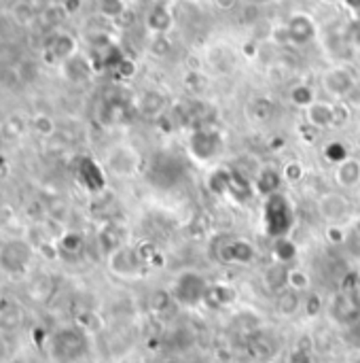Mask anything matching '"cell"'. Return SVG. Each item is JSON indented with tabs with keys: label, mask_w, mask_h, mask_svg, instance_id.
<instances>
[{
	"label": "cell",
	"mask_w": 360,
	"mask_h": 363,
	"mask_svg": "<svg viewBox=\"0 0 360 363\" xmlns=\"http://www.w3.org/2000/svg\"><path fill=\"white\" fill-rule=\"evenodd\" d=\"M333 311H335V315H337V319H339V321L350 323V321H354V319H356V315H359V302H356V300H352L350 296H342V298H337V302H335Z\"/></svg>",
	"instance_id": "24"
},
{
	"label": "cell",
	"mask_w": 360,
	"mask_h": 363,
	"mask_svg": "<svg viewBox=\"0 0 360 363\" xmlns=\"http://www.w3.org/2000/svg\"><path fill=\"white\" fill-rule=\"evenodd\" d=\"M30 130L34 132V134H38V136H51L53 132H55V121L49 117V115H45V113H38V115H34L32 119H30Z\"/></svg>",
	"instance_id": "28"
},
{
	"label": "cell",
	"mask_w": 360,
	"mask_h": 363,
	"mask_svg": "<svg viewBox=\"0 0 360 363\" xmlns=\"http://www.w3.org/2000/svg\"><path fill=\"white\" fill-rule=\"evenodd\" d=\"M306 177V166L299 160H291L282 168V179L284 183H301Z\"/></svg>",
	"instance_id": "29"
},
{
	"label": "cell",
	"mask_w": 360,
	"mask_h": 363,
	"mask_svg": "<svg viewBox=\"0 0 360 363\" xmlns=\"http://www.w3.org/2000/svg\"><path fill=\"white\" fill-rule=\"evenodd\" d=\"M301 304H303V300H301V294L299 291H295V289H284V291H280L278 296H276V311H278V315H282V317H295L299 311H301Z\"/></svg>",
	"instance_id": "19"
},
{
	"label": "cell",
	"mask_w": 360,
	"mask_h": 363,
	"mask_svg": "<svg viewBox=\"0 0 360 363\" xmlns=\"http://www.w3.org/2000/svg\"><path fill=\"white\" fill-rule=\"evenodd\" d=\"M231 300H233V291H231L229 287L216 285V287H210V289H208L206 302H204V304H210V306L219 308V306H227Z\"/></svg>",
	"instance_id": "26"
},
{
	"label": "cell",
	"mask_w": 360,
	"mask_h": 363,
	"mask_svg": "<svg viewBox=\"0 0 360 363\" xmlns=\"http://www.w3.org/2000/svg\"><path fill=\"white\" fill-rule=\"evenodd\" d=\"M225 151V136L212 128L191 130L187 136V153L197 164H212Z\"/></svg>",
	"instance_id": "2"
},
{
	"label": "cell",
	"mask_w": 360,
	"mask_h": 363,
	"mask_svg": "<svg viewBox=\"0 0 360 363\" xmlns=\"http://www.w3.org/2000/svg\"><path fill=\"white\" fill-rule=\"evenodd\" d=\"M320 83H323L325 94L331 96L333 100H344V98H348V96L356 89V85H359L356 74H354L348 66H333V68L325 70Z\"/></svg>",
	"instance_id": "6"
},
{
	"label": "cell",
	"mask_w": 360,
	"mask_h": 363,
	"mask_svg": "<svg viewBox=\"0 0 360 363\" xmlns=\"http://www.w3.org/2000/svg\"><path fill=\"white\" fill-rule=\"evenodd\" d=\"M30 259H32V249L25 242L13 240L0 249V268L11 277L25 272V268L30 266Z\"/></svg>",
	"instance_id": "8"
},
{
	"label": "cell",
	"mask_w": 360,
	"mask_h": 363,
	"mask_svg": "<svg viewBox=\"0 0 360 363\" xmlns=\"http://www.w3.org/2000/svg\"><path fill=\"white\" fill-rule=\"evenodd\" d=\"M318 211L327 223H342L344 225V221H348L352 217V206H350L348 198L342 194H325L318 200Z\"/></svg>",
	"instance_id": "10"
},
{
	"label": "cell",
	"mask_w": 360,
	"mask_h": 363,
	"mask_svg": "<svg viewBox=\"0 0 360 363\" xmlns=\"http://www.w3.org/2000/svg\"><path fill=\"white\" fill-rule=\"evenodd\" d=\"M335 183L342 189H356L360 187V160L359 157H348L342 164L335 166Z\"/></svg>",
	"instance_id": "15"
},
{
	"label": "cell",
	"mask_w": 360,
	"mask_h": 363,
	"mask_svg": "<svg viewBox=\"0 0 360 363\" xmlns=\"http://www.w3.org/2000/svg\"><path fill=\"white\" fill-rule=\"evenodd\" d=\"M284 32H286L289 43L301 47V45H308V43H312V40L316 38L318 28H316V21H314L312 15L299 11V13H293V15L286 19Z\"/></svg>",
	"instance_id": "9"
},
{
	"label": "cell",
	"mask_w": 360,
	"mask_h": 363,
	"mask_svg": "<svg viewBox=\"0 0 360 363\" xmlns=\"http://www.w3.org/2000/svg\"><path fill=\"white\" fill-rule=\"evenodd\" d=\"M189 2H197V0H189Z\"/></svg>",
	"instance_id": "39"
},
{
	"label": "cell",
	"mask_w": 360,
	"mask_h": 363,
	"mask_svg": "<svg viewBox=\"0 0 360 363\" xmlns=\"http://www.w3.org/2000/svg\"><path fill=\"white\" fill-rule=\"evenodd\" d=\"M155 2H166V0H155Z\"/></svg>",
	"instance_id": "38"
},
{
	"label": "cell",
	"mask_w": 360,
	"mask_h": 363,
	"mask_svg": "<svg viewBox=\"0 0 360 363\" xmlns=\"http://www.w3.org/2000/svg\"><path fill=\"white\" fill-rule=\"evenodd\" d=\"M210 285L208 281L195 272V270H187L182 274L176 277L174 285H172V300L180 306H189V308H195L199 304L206 302V294H208Z\"/></svg>",
	"instance_id": "4"
},
{
	"label": "cell",
	"mask_w": 360,
	"mask_h": 363,
	"mask_svg": "<svg viewBox=\"0 0 360 363\" xmlns=\"http://www.w3.org/2000/svg\"><path fill=\"white\" fill-rule=\"evenodd\" d=\"M13 17H15L21 26H25V23L32 21L34 13H32V9H30L25 2H19V4H15V9H13Z\"/></svg>",
	"instance_id": "33"
},
{
	"label": "cell",
	"mask_w": 360,
	"mask_h": 363,
	"mask_svg": "<svg viewBox=\"0 0 360 363\" xmlns=\"http://www.w3.org/2000/svg\"><path fill=\"white\" fill-rule=\"evenodd\" d=\"M136 104L144 117H159L166 111V98L159 91H144Z\"/></svg>",
	"instance_id": "21"
},
{
	"label": "cell",
	"mask_w": 360,
	"mask_h": 363,
	"mask_svg": "<svg viewBox=\"0 0 360 363\" xmlns=\"http://www.w3.org/2000/svg\"><path fill=\"white\" fill-rule=\"evenodd\" d=\"M289 362L291 363H314L312 362V355H310V351H308V349H301V347H297V349L291 353Z\"/></svg>",
	"instance_id": "34"
},
{
	"label": "cell",
	"mask_w": 360,
	"mask_h": 363,
	"mask_svg": "<svg viewBox=\"0 0 360 363\" xmlns=\"http://www.w3.org/2000/svg\"><path fill=\"white\" fill-rule=\"evenodd\" d=\"M172 23H174V15H172L170 6H168L166 2H155L153 9H151L149 15H146V26H149V30L155 32V34H159V36H163V34L172 28Z\"/></svg>",
	"instance_id": "16"
},
{
	"label": "cell",
	"mask_w": 360,
	"mask_h": 363,
	"mask_svg": "<svg viewBox=\"0 0 360 363\" xmlns=\"http://www.w3.org/2000/svg\"><path fill=\"white\" fill-rule=\"evenodd\" d=\"M98 9H100V13H102L104 17L117 19V17H121L123 11H125V0H100V2H98Z\"/></svg>",
	"instance_id": "31"
},
{
	"label": "cell",
	"mask_w": 360,
	"mask_h": 363,
	"mask_svg": "<svg viewBox=\"0 0 360 363\" xmlns=\"http://www.w3.org/2000/svg\"><path fill=\"white\" fill-rule=\"evenodd\" d=\"M261 215H263V230L272 240L280 236H291V230L295 225V206L286 194L278 191L263 198Z\"/></svg>",
	"instance_id": "1"
},
{
	"label": "cell",
	"mask_w": 360,
	"mask_h": 363,
	"mask_svg": "<svg viewBox=\"0 0 360 363\" xmlns=\"http://www.w3.org/2000/svg\"><path fill=\"white\" fill-rule=\"evenodd\" d=\"M306 308H308V313H310L312 317H316V315L320 313V308H323V304H320V298H318L316 294L308 296V304H306Z\"/></svg>",
	"instance_id": "35"
},
{
	"label": "cell",
	"mask_w": 360,
	"mask_h": 363,
	"mask_svg": "<svg viewBox=\"0 0 360 363\" xmlns=\"http://www.w3.org/2000/svg\"><path fill=\"white\" fill-rule=\"evenodd\" d=\"M49 51L53 53V57H55V60L66 62V60H70V57H74V55H76V40H74V36H72V34H68V32H59V34H55V38L51 40Z\"/></svg>",
	"instance_id": "18"
},
{
	"label": "cell",
	"mask_w": 360,
	"mask_h": 363,
	"mask_svg": "<svg viewBox=\"0 0 360 363\" xmlns=\"http://www.w3.org/2000/svg\"><path fill=\"white\" fill-rule=\"evenodd\" d=\"M87 351V340L79 330H59L51 338V355L59 363H74Z\"/></svg>",
	"instance_id": "5"
},
{
	"label": "cell",
	"mask_w": 360,
	"mask_h": 363,
	"mask_svg": "<svg viewBox=\"0 0 360 363\" xmlns=\"http://www.w3.org/2000/svg\"><path fill=\"white\" fill-rule=\"evenodd\" d=\"M289 100L297 106V108H308L310 104H314L318 98H316V91L312 85L308 83H295L291 89H289Z\"/></svg>",
	"instance_id": "22"
},
{
	"label": "cell",
	"mask_w": 360,
	"mask_h": 363,
	"mask_svg": "<svg viewBox=\"0 0 360 363\" xmlns=\"http://www.w3.org/2000/svg\"><path fill=\"white\" fill-rule=\"evenodd\" d=\"M274 111H276V106H274L272 100H267V98H257V100H252V102L246 106L248 119H252V121H257V123H267V121L274 117Z\"/></svg>",
	"instance_id": "23"
},
{
	"label": "cell",
	"mask_w": 360,
	"mask_h": 363,
	"mask_svg": "<svg viewBox=\"0 0 360 363\" xmlns=\"http://www.w3.org/2000/svg\"><path fill=\"white\" fill-rule=\"evenodd\" d=\"M325 157H327L333 166H337V164H342L344 160H348L350 155H348V149H346L344 143L333 140V143H329V145L325 147Z\"/></svg>",
	"instance_id": "30"
},
{
	"label": "cell",
	"mask_w": 360,
	"mask_h": 363,
	"mask_svg": "<svg viewBox=\"0 0 360 363\" xmlns=\"http://www.w3.org/2000/svg\"><path fill=\"white\" fill-rule=\"evenodd\" d=\"M106 164H108V168L115 174H119V177H132L138 170V166H140V155L132 147L119 145V147L110 149V153L106 157Z\"/></svg>",
	"instance_id": "12"
},
{
	"label": "cell",
	"mask_w": 360,
	"mask_h": 363,
	"mask_svg": "<svg viewBox=\"0 0 360 363\" xmlns=\"http://www.w3.org/2000/svg\"><path fill=\"white\" fill-rule=\"evenodd\" d=\"M252 4H257V6H261V4H269L272 0H250Z\"/></svg>",
	"instance_id": "37"
},
{
	"label": "cell",
	"mask_w": 360,
	"mask_h": 363,
	"mask_svg": "<svg viewBox=\"0 0 360 363\" xmlns=\"http://www.w3.org/2000/svg\"><path fill=\"white\" fill-rule=\"evenodd\" d=\"M306 119L316 130H327L339 123V106L331 100H316L306 108Z\"/></svg>",
	"instance_id": "11"
},
{
	"label": "cell",
	"mask_w": 360,
	"mask_h": 363,
	"mask_svg": "<svg viewBox=\"0 0 360 363\" xmlns=\"http://www.w3.org/2000/svg\"><path fill=\"white\" fill-rule=\"evenodd\" d=\"M282 183H284V179H282V172H280V170H276L274 166H263V168L257 172L252 187H255V194H257V196L267 198V196H272V194H278L280 187H282Z\"/></svg>",
	"instance_id": "14"
},
{
	"label": "cell",
	"mask_w": 360,
	"mask_h": 363,
	"mask_svg": "<svg viewBox=\"0 0 360 363\" xmlns=\"http://www.w3.org/2000/svg\"><path fill=\"white\" fill-rule=\"evenodd\" d=\"M289 268L286 264L274 262L265 272H263V285L269 294L278 296L280 291H284L289 287Z\"/></svg>",
	"instance_id": "17"
},
{
	"label": "cell",
	"mask_w": 360,
	"mask_h": 363,
	"mask_svg": "<svg viewBox=\"0 0 360 363\" xmlns=\"http://www.w3.org/2000/svg\"><path fill=\"white\" fill-rule=\"evenodd\" d=\"M310 287H312V277L306 268H299V266L289 268V289L306 294V291H310Z\"/></svg>",
	"instance_id": "25"
},
{
	"label": "cell",
	"mask_w": 360,
	"mask_h": 363,
	"mask_svg": "<svg viewBox=\"0 0 360 363\" xmlns=\"http://www.w3.org/2000/svg\"><path fill=\"white\" fill-rule=\"evenodd\" d=\"M344 247L354 257H360V215L352 219L350 228H346V242H344Z\"/></svg>",
	"instance_id": "27"
},
{
	"label": "cell",
	"mask_w": 360,
	"mask_h": 363,
	"mask_svg": "<svg viewBox=\"0 0 360 363\" xmlns=\"http://www.w3.org/2000/svg\"><path fill=\"white\" fill-rule=\"evenodd\" d=\"M108 266L121 279H138L144 270V257L134 247H119L110 253Z\"/></svg>",
	"instance_id": "7"
},
{
	"label": "cell",
	"mask_w": 360,
	"mask_h": 363,
	"mask_svg": "<svg viewBox=\"0 0 360 363\" xmlns=\"http://www.w3.org/2000/svg\"><path fill=\"white\" fill-rule=\"evenodd\" d=\"M272 257H274V262L291 266V262H295V257H297V245L293 242V238L291 236L274 238L272 240Z\"/></svg>",
	"instance_id": "20"
},
{
	"label": "cell",
	"mask_w": 360,
	"mask_h": 363,
	"mask_svg": "<svg viewBox=\"0 0 360 363\" xmlns=\"http://www.w3.org/2000/svg\"><path fill=\"white\" fill-rule=\"evenodd\" d=\"M212 253L221 264L227 266H250L257 259V249L246 238H238L229 234H223L214 240Z\"/></svg>",
	"instance_id": "3"
},
{
	"label": "cell",
	"mask_w": 360,
	"mask_h": 363,
	"mask_svg": "<svg viewBox=\"0 0 360 363\" xmlns=\"http://www.w3.org/2000/svg\"><path fill=\"white\" fill-rule=\"evenodd\" d=\"M327 240L333 245H344L346 242V228L342 223H329L327 225Z\"/></svg>",
	"instance_id": "32"
},
{
	"label": "cell",
	"mask_w": 360,
	"mask_h": 363,
	"mask_svg": "<svg viewBox=\"0 0 360 363\" xmlns=\"http://www.w3.org/2000/svg\"><path fill=\"white\" fill-rule=\"evenodd\" d=\"M238 2L240 0H214L216 9H221V11H233L238 6Z\"/></svg>",
	"instance_id": "36"
},
{
	"label": "cell",
	"mask_w": 360,
	"mask_h": 363,
	"mask_svg": "<svg viewBox=\"0 0 360 363\" xmlns=\"http://www.w3.org/2000/svg\"><path fill=\"white\" fill-rule=\"evenodd\" d=\"M242 181V177L236 172V170H229V168H223V166H214L208 174V189L214 194V196H229L233 189H238V183Z\"/></svg>",
	"instance_id": "13"
}]
</instances>
